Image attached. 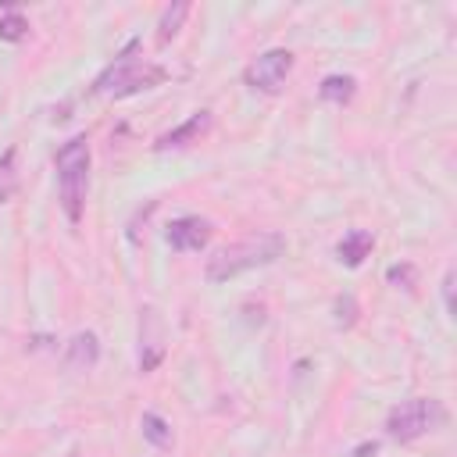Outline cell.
<instances>
[{
	"label": "cell",
	"instance_id": "1",
	"mask_svg": "<svg viewBox=\"0 0 457 457\" xmlns=\"http://www.w3.org/2000/svg\"><path fill=\"white\" fill-rule=\"evenodd\" d=\"M286 250V239L278 232H253V236H243L228 246H221L214 257H207V282H228L250 268H261V264H271L275 257H282Z\"/></svg>",
	"mask_w": 457,
	"mask_h": 457
},
{
	"label": "cell",
	"instance_id": "2",
	"mask_svg": "<svg viewBox=\"0 0 457 457\" xmlns=\"http://www.w3.org/2000/svg\"><path fill=\"white\" fill-rule=\"evenodd\" d=\"M132 50H136V43H129V46L114 57V64H107V68L100 71V79L93 82V93L118 100V96H132V93L154 89V86H161V82L168 79V71H164L161 64L139 61V57H132Z\"/></svg>",
	"mask_w": 457,
	"mask_h": 457
},
{
	"label": "cell",
	"instance_id": "3",
	"mask_svg": "<svg viewBox=\"0 0 457 457\" xmlns=\"http://www.w3.org/2000/svg\"><path fill=\"white\" fill-rule=\"evenodd\" d=\"M57 189H61V207L71 225H79L82 207H86V186H89V143L86 136H71L57 150Z\"/></svg>",
	"mask_w": 457,
	"mask_h": 457
},
{
	"label": "cell",
	"instance_id": "4",
	"mask_svg": "<svg viewBox=\"0 0 457 457\" xmlns=\"http://www.w3.org/2000/svg\"><path fill=\"white\" fill-rule=\"evenodd\" d=\"M443 418H446V411H443L439 400L414 396V400H403V403H396V407L389 411L386 432H389V439H396V443H411V439L432 432L436 425H443Z\"/></svg>",
	"mask_w": 457,
	"mask_h": 457
},
{
	"label": "cell",
	"instance_id": "5",
	"mask_svg": "<svg viewBox=\"0 0 457 457\" xmlns=\"http://www.w3.org/2000/svg\"><path fill=\"white\" fill-rule=\"evenodd\" d=\"M289 71H293V54L286 46H275V50H264L261 57H253L243 68V82L250 89H261V93H278Z\"/></svg>",
	"mask_w": 457,
	"mask_h": 457
},
{
	"label": "cell",
	"instance_id": "6",
	"mask_svg": "<svg viewBox=\"0 0 457 457\" xmlns=\"http://www.w3.org/2000/svg\"><path fill=\"white\" fill-rule=\"evenodd\" d=\"M211 236H214V228L200 214H182L164 228V239L171 250H204L211 243Z\"/></svg>",
	"mask_w": 457,
	"mask_h": 457
},
{
	"label": "cell",
	"instance_id": "7",
	"mask_svg": "<svg viewBox=\"0 0 457 457\" xmlns=\"http://www.w3.org/2000/svg\"><path fill=\"white\" fill-rule=\"evenodd\" d=\"M211 111H196V114H189L182 125H175L171 132H164L157 143H154V150H171V146H186V143H193V139H200L204 132H211Z\"/></svg>",
	"mask_w": 457,
	"mask_h": 457
},
{
	"label": "cell",
	"instance_id": "8",
	"mask_svg": "<svg viewBox=\"0 0 457 457\" xmlns=\"http://www.w3.org/2000/svg\"><path fill=\"white\" fill-rule=\"evenodd\" d=\"M371 246H375V236L368 228H353V232H346L336 243V253H339V261L346 268H357V264H364V257L371 253Z\"/></svg>",
	"mask_w": 457,
	"mask_h": 457
},
{
	"label": "cell",
	"instance_id": "9",
	"mask_svg": "<svg viewBox=\"0 0 457 457\" xmlns=\"http://www.w3.org/2000/svg\"><path fill=\"white\" fill-rule=\"evenodd\" d=\"M353 93H357V79L353 75H325L321 86H318V96L328 100V104H339V107L350 104Z\"/></svg>",
	"mask_w": 457,
	"mask_h": 457
},
{
	"label": "cell",
	"instance_id": "10",
	"mask_svg": "<svg viewBox=\"0 0 457 457\" xmlns=\"http://www.w3.org/2000/svg\"><path fill=\"white\" fill-rule=\"evenodd\" d=\"M96 357H100V343L93 332H79L68 343V368H93Z\"/></svg>",
	"mask_w": 457,
	"mask_h": 457
},
{
	"label": "cell",
	"instance_id": "11",
	"mask_svg": "<svg viewBox=\"0 0 457 457\" xmlns=\"http://www.w3.org/2000/svg\"><path fill=\"white\" fill-rule=\"evenodd\" d=\"M139 428H143V436L157 446V450H168L171 446V425L161 418V414H154V411H146L143 418H139Z\"/></svg>",
	"mask_w": 457,
	"mask_h": 457
},
{
	"label": "cell",
	"instance_id": "12",
	"mask_svg": "<svg viewBox=\"0 0 457 457\" xmlns=\"http://www.w3.org/2000/svg\"><path fill=\"white\" fill-rule=\"evenodd\" d=\"M186 14H189V4L186 0H179V4H171L164 14H161V21H157V43H168L179 29H182V21H186Z\"/></svg>",
	"mask_w": 457,
	"mask_h": 457
},
{
	"label": "cell",
	"instance_id": "13",
	"mask_svg": "<svg viewBox=\"0 0 457 457\" xmlns=\"http://www.w3.org/2000/svg\"><path fill=\"white\" fill-rule=\"evenodd\" d=\"M14 157H18V150L11 146V150H4V157H0V204L18 189V171H14Z\"/></svg>",
	"mask_w": 457,
	"mask_h": 457
},
{
	"label": "cell",
	"instance_id": "14",
	"mask_svg": "<svg viewBox=\"0 0 457 457\" xmlns=\"http://www.w3.org/2000/svg\"><path fill=\"white\" fill-rule=\"evenodd\" d=\"M25 32H29V21L21 14H4L0 18V39L18 43V39H25Z\"/></svg>",
	"mask_w": 457,
	"mask_h": 457
},
{
	"label": "cell",
	"instance_id": "15",
	"mask_svg": "<svg viewBox=\"0 0 457 457\" xmlns=\"http://www.w3.org/2000/svg\"><path fill=\"white\" fill-rule=\"evenodd\" d=\"M386 278L393 282V286H403V289H414V282H418V268L414 264H393L389 271H386Z\"/></svg>",
	"mask_w": 457,
	"mask_h": 457
},
{
	"label": "cell",
	"instance_id": "16",
	"mask_svg": "<svg viewBox=\"0 0 457 457\" xmlns=\"http://www.w3.org/2000/svg\"><path fill=\"white\" fill-rule=\"evenodd\" d=\"M357 321V303H353V296H339L336 300V325L339 328H350Z\"/></svg>",
	"mask_w": 457,
	"mask_h": 457
},
{
	"label": "cell",
	"instance_id": "17",
	"mask_svg": "<svg viewBox=\"0 0 457 457\" xmlns=\"http://www.w3.org/2000/svg\"><path fill=\"white\" fill-rule=\"evenodd\" d=\"M443 300H446V311L453 314V271H446L443 278Z\"/></svg>",
	"mask_w": 457,
	"mask_h": 457
},
{
	"label": "cell",
	"instance_id": "18",
	"mask_svg": "<svg viewBox=\"0 0 457 457\" xmlns=\"http://www.w3.org/2000/svg\"><path fill=\"white\" fill-rule=\"evenodd\" d=\"M375 450H378V443H364V446L353 450V457H368V453H375Z\"/></svg>",
	"mask_w": 457,
	"mask_h": 457
}]
</instances>
